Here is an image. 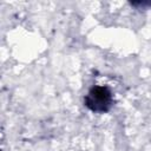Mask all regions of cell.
I'll use <instances>...</instances> for the list:
<instances>
[{"instance_id":"1","label":"cell","mask_w":151,"mask_h":151,"mask_svg":"<svg viewBox=\"0 0 151 151\" xmlns=\"http://www.w3.org/2000/svg\"><path fill=\"white\" fill-rule=\"evenodd\" d=\"M85 105L93 112H107L112 106V93L105 86H94L85 97Z\"/></svg>"}]
</instances>
